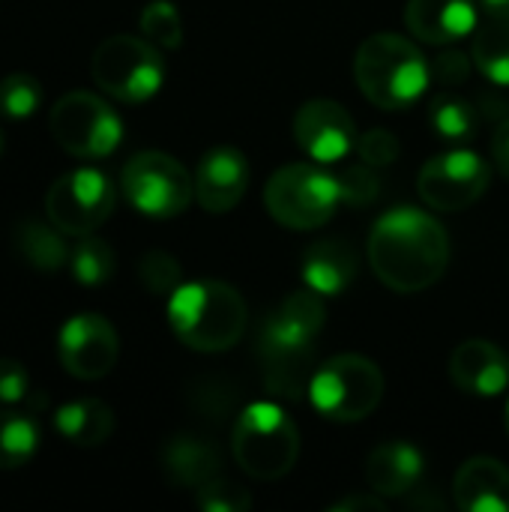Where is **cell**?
Returning a JSON list of instances; mask_svg holds the SVG:
<instances>
[{
	"mask_svg": "<svg viewBox=\"0 0 509 512\" xmlns=\"http://www.w3.org/2000/svg\"><path fill=\"white\" fill-rule=\"evenodd\" d=\"M480 6H483V12L489 18H504V21H509V0H480Z\"/></svg>",
	"mask_w": 509,
	"mask_h": 512,
	"instance_id": "cell-39",
	"label": "cell"
},
{
	"mask_svg": "<svg viewBox=\"0 0 509 512\" xmlns=\"http://www.w3.org/2000/svg\"><path fill=\"white\" fill-rule=\"evenodd\" d=\"M42 432L30 414L0 411V471L27 465L39 450Z\"/></svg>",
	"mask_w": 509,
	"mask_h": 512,
	"instance_id": "cell-27",
	"label": "cell"
},
{
	"mask_svg": "<svg viewBox=\"0 0 509 512\" xmlns=\"http://www.w3.org/2000/svg\"><path fill=\"white\" fill-rule=\"evenodd\" d=\"M384 396L381 369L363 354H339L321 363L309 381L312 408L333 423L366 420Z\"/></svg>",
	"mask_w": 509,
	"mask_h": 512,
	"instance_id": "cell-5",
	"label": "cell"
},
{
	"mask_svg": "<svg viewBox=\"0 0 509 512\" xmlns=\"http://www.w3.org/2000/svg\"><path fill=\"white\" fill-rule=\"evenodd\" d=\"M492 156H495L498 171L509 180V114L498 123V129L492 135Z\"/></svg>",
	"mask_w": 509,
	"mask_h": 512,
	"instance_id": "cell-37",
	"label": "cell"
},
{
	"mask_svg": "<svg viewBox=\"0 0 509 512\" xmlns=\"http://www.w3.org/2000/svg\"><path fill=\"white\" fill-rule=\"evenodd\" d=\"M342 204V189L336 174L315 165H285L264 186L267 213L291 231H312L333 219Z\"/></svg>",
	"mask_w": 509,
	"mask_h": 512,
	"instance_id": "cell-6",
	"label": "cell"
},
{
	"mask_svg": "<svg viewBox=\"0 0 509 512\" xmlns=\"http://www.w3.org/2000/svg\"><path fill=\"white\" fill-rule=\"evenodd\" d=\"M0 156H3V135H0Z\"/></svg>",
	"mask_w": 509,
	"mask_h": 512,
	"instance_id": "cell-41",
	"label": "cell"
},
{
	"mask_svg": "<svg viewBox=\"0 0 509 512\" xmlns=\"http://www.w3.org/2000/svg\"><path fill=\"white\" fill-rule=\"evenodd\" d=\"M426 474L423 453L408 441H387L366 459V480L381 498H405L420 486Z\"/></svg>",
	"mask_w": 509,
	"mask_h": 512,
	"instance_id": "cell-18",
	"label": "cell"
},
{
	"mask_svg": "<svg viewBox=\"0 0 509 512\" xmlns=\"http://www.w3.org/2000/svg\"><path fill=\"white\" fill-rule=\"evenodd\" d=\"M141 33L147 42H153L156 48H180L183 42V21L180 12L171 0H153L141 9Z\"/></svg>",
	"mask_w": 509,
	"mask_h": 512,
	"instance_id": "cell-29",
	"label": "cell"
},
{
	"mask_svg": "<svg viewBox=\"0 0 509 512\" xmlns=\"http://www.w3.org/2000/svg\"><path fill=\"white\" fill-rule=\"evenodd\" d=\"M42 102V87L27 72H12L0 81V114L6 120H27Z\"/></svg>",
	"mask_w": 509,
	"mask_h": 512,
	"instance_id": "cell-30",
	"label": "cell"
},
{
	"mask_svg": "<svg viewBox=\"0 0 509 512\" xmlns=\"http://www.w3.org/2000/svg\"><path fill=\"white\" fill-rule=\"evenodd\" d=\"M336 180H339V189H342V204H348V207H369L381 195L378 168H372L363 159L354 162V165H345L336 174Z\"/></svg>",
	"mask_w": 509,
	"mask_h": 512,
	"instance_id": "cell-31",
	"label": "cell"
},
{
	"mask_svg": "<svg viewBox=\"0 0 509 512\" xmlns=\"http://www.w3.org/2000/svg\"><path fill=\"white\" fill-rule=\"evenodd\" d=\"M48 126L54 141L78 159H105L123 141V123L117 111L87 90H72L57 99L48 114Z\"/></svg>",
	"mask_w": 509,
	"mask_h": 512,
	"instance_id": "cell-8",
	"label": "cell"
},
{
	"mask_svg": "<svg viewBox=\"0 0 509 512\" xmlns=\"http://www.w3.org/2000/svg\"><path fill=\"white\" fill-rule=\"evenodd\" d=\"M504 426H507V435H509V402H507V411H504Z\"/></svg>",
	"mask_w": 509,
	"mask_h": 512,
	"instance_id": "cell-40",
	"label": "cell"
},
{
	"mask_svg": "<svg viewBox=\"0 0 509 512\" xmlns=\"http://www.w3.org/2000/svg\"><path fill=\"white\" fill-rule=\"evenodd\" d=\"M93 81L117 102L141 105L153 99L165 81L159 48L138 36H108L90 60Z\"/></svg>",
	"mask_w": 509,
	"mask_h": 512,
	"instance_id": "cell-7",
	"label": "cell"
},
{
	"mask_svg": "<svg viewBox=\"0 0 509 512\" xmlns=\"http://www.w3.org/2000/svg\"><path fill=\"white\" fill-rule=\"evenodd\" d=\"M333 512H348V510H384V501L381 498H372V495H354V498H345V501H336Z\"/></svg>",
	"mask_w": 509,
	"mask_h": 512,
	"instance_id": "cell-38",
	"label": "cell"
},
{
	"mask_svg": "<svg viewBox=\"0 0 509 512\" xmlns=\"http://www.w3.org/2000/svg\"><path fill=\"white\" fill-rule=\"evenodd\" d=\"M294 138L318 165L342 162L360 141L354 117L333 99H309L294 114Z\"/></svg>",
	"mask_w": 509,
	"mask_h": 512,
	"instance_id": "cell-13",
	"label": "cell"
},
{
	"mask_svg": "<svg viewBox=\"0 0 509 512\" xmlns=\"http://www.w3.org/2000/svg\"><path fill=\"white\" fill-rule=\"evenodd\" d=\"M489 183L492 168L483 156H477L474 150H447L432 156L420 168L417 192L429 207L441 213H459L477 204Z\"/></svg>",
	"mask_w": 509,
	"mask_h": 512,
	"instance_id": "cell-11",
	"label": "cell"
},
{
	"mask_svg": "<svg viewBox=\"0 0 509 512\" xmlns=\"http://www.w3.org/2000/svg\"><path fill=\"white\" fill-rule=\"evenodd\" d=\"M369 264L387 288L417 294L447 273L450 237L435 216L417 207H396L369 234Z\"/></svg>",
	"mask_w": 509,
	"mask_h": 512,
	"instance_id": "cell-1",
	"label": "cell"
},
{
	"mask_svg": "<svg viewBox=\"0 0 509 512\" xmlns=\"http://www.w3.org/2000/svg\"><path fill=\"white\" fill-rule=\"evenodd\" d=\"M249 189V162L237 147H213L195 171V198L207 213L234 210Z\"/></svg>",
	"mask_w": 509,
	"mask_h": 512,
	"instance_id": "cell-14",
	"label": "cell"
},
{
	"mask_svg": "<svg viewBox=\"0 0 509 512\" xmlns=\"http://www.w3.org/2000/svg\"><path fill=\"white\" fill-rule=\"evenodd\" d=\"M114 210V186L96 168H78L57 177L45 195L48 222L69 237H87Z\"/></svg>",
	"mask_w": 509,
	"mask_h": 512,
	"instance_id": "cell-10",
	"label": "cell"
},
{
	"mask_svg": "<svg viewBox=\"0 0 509 512\" xmlns=\"http://www.w3.org/2000/svg\"><path fill=\"white\" fill-rule=\"evenodd\" d=\"M30 396V378L27 369L15 360L0 357V402L3 405H18L27 402Z\"/></svg>",
	"mask_w": 509,
	"mask_h": 512,
	"instance_id": "cell-35",
	"label": "cell"
},
{
	"mask_svg": "<svg viewBox=\"0 0 509 512\" xmlns=\"http://www.w3.org/2000/svg\"><path fill=\"white\" fill-rule=\"evenodd\" d=\"M429 69H432V81H438L444 87H453V84L468 81V75H471V57L462 54V51L447 48L444 54L435 57V63Z\"/></svg>",
	"mask_w": 509,
	"mask_h": 512,
	"instance_id": "cell-36",
	"label": "cell"
},
{
	"mask_svg": "<svg viewBox=\"0 0 509 512\" xmlns=\"http://www.w3.org/2000/svg\"><path fill=\"white\" fill-rule=\"evenodd\" d=\"M357 150H360V159L369 162L372 168H387L399 159V138L393 132L375 126L366 135H360Z\"/></svg>",
	"mask_w": 509,
	"mask_h": 512,
	"instance_id": "cell-34",
	"label": "cell"
},
{
	"mask_svg": "<svg viewBox=\"0 0 509 512\" xmlns=\"http://www.w3.org/2000/svg\"><path fill=\"white\" fill-rule=\"evenodd\" d=\"M141 282L147 291L153 294H174L180 288V264L162 252V249H153L141 258Z\"/></svg>",
	"mask_w": 509,
	"mask_h": 512,
	"instance_id": "cell-32",
	"label": "cell"
},
{
	"mask_svg": "<svg viewBox=\"0 0 509 512\" xmlns=\"http://www.w3.org/2000/svg\"><path fill=\"white\" fill-rule=\"evenodd\" d=\"M231 450L252 480H282L297 465L300 432L276 402H252L234 423Z\"/></svg>",
	"mask_w": 509,
	"mask_h": 512,
	"instance_id": "cell-4",
	"label": "cell"
},
{
	"mask_svg": "<svg viewBox=\"0 0 509 512\" xmlns=\"http://www.w3.org/2000/svg\"><path fill=\"white\" fill-rule=\"evenodd\" d=\"M405 27L429 45H453L477 30L474 0H408Z\"/></svg>",
	"mask_w": 509,
	"mask_h": 512,
	"instance_id": "cell-17",
	"label": "cell"
},
{
	"mask_svg": "<svg viewBox=\"0 0 509 512\" xmlns=\"http://www.w3.org/2000/svg\"><path fill=\"white\" fill-rule=\"evenodd\" d=\"M261 366H264V384L279 399H303L309 393L312 369V348H291V345H258Z\"/></svg>",
	"mask_w": 509,
	"mask_h": 512,
	"instance_id": "cell-22",
	"label": "cell"
},
{
	"mask_svg": "<svg viewBox=\"0 0 509 512\" xmlns=\"http://www.w3.org/2000/svg\"><path fill=\"white\" fill-rule=\"evenodd\" d=\"M354 78L372 105L402 111L426 93L432 69L411 39L399 33H375L357 48Z\"/></svg>",
	"mask_w": 509,
	"mask_h": 512,
	"instance_id": "cell-3",
	"label": "cell"
},
{
	"mask_svg": "<svg viewBox=\"0 0 509 512\" xmlns=\"http://www.w3.org/2000/svg\"><path fill=\"white\" fill-rule=\"evenodd\" d=\"M429 123L447 141H471L483 123V111L459 93H438L429 105Z\"/></svg>",
	"mask_w": 509,
	"mask_h": 512,
	"instance_id": "cell-26",
	"label": "cell"
},
{
	"mask_svg": "<svg viewBox=\"0 0 509 512\" xmlns=\"http://www.w3.org/2000/svg\"><path fill=\"white\" fill-rule=\"evenodd\" d=\"M219 453L213 444L192 438V435H177L162 447V468L171 483L186 486V489H201L213 477H219Z\"/></svg>",
	"mask_w": 509,
	"mask_h": 512,
	"instance_id": "cell-21",
	"label": "cell"
},
{
	"mask_svg": "<svg viewBox=\"0 0 509 512\" xmlns=\"http://www.w3.org/2000/svg\"><path fill=\"white\" fill-rule=\"evenodd\" d=\"M450 378L468 396H501L509 387V357L489 339H468L450 357Z\"/></svg>",
	"mask_w": 509,
	"mask_h": 512,
	"instance_id": "cell-16",
	"label": "cell"
},
{
	"mask_svg": "<svg viewBox=\"0 0 509 512\" xmlns=\"http://www.w3.org/2000/svg\"><path fill=\"white\" fill-rule=\"evenodd\" d=\"M120 186H123L126 201L138 213L153 216V219L180 216L192 204V195H195V180L189 177L183 162H177L174 156L162 150L135 153L123 165Z\"/></svg>",
	"mask_w": 509,
	"mask_h": 512,
	"instance_id": "cell-9",
	"label": "cell"
},
{
	"mask_svg": "<svg viewBox=\"0 0 509 512\" xmlns=\"http://www.w3.org/2000/svg\"><path fill=\"white\" fill-rule=\"evenodd\" d=\"M57 354L63 369L78 381L105 378L120 354L117 330L93 312L72 315L57 333Z\"/></svg>",
	"mask_w": 509,
	"mask_h": 512,
	"instance_id": "cell-12",
	"label": "cell"
},
{
	"mask_svg": "<svg viewBox=\"0 0 509 512\" xmlns=\"http://www.w3.org/2000/svg\"><path fill=\"white\" fill-rule=\"evenodd\" d=\"M15 249L33 270H42V273H57L72 255V249L63 240V231L54 222L42 225L36 219H27L18 225Z\"/></svg>",
	"mask_w": 509,
	"mask_h": 512,
	"instance_id": "cell-24",
	"label": "cell"
},
{
	"mask_svg": "<svg viewBox=\"0 0 509 512\" xmlns=\"http://www.w3.org/2000/svg\"><path fill=\"white\" fill-rule=\"evenodd\" d=\"M54 429L75 447H99L114 432V411L99 399L66 402L54 411Z\"/></svg>",
	"mask_w": 509,
	"mask_h": 512,
	"instance_id": "cell-23",
	"label": "cell"
},
{
	"mask_svg": "<svg viewBox=\"0 0 509 512\" xmlns=\"http://www.w3.org/2000/svg\"><path fill=\"white\" fill-rule=\"evenodd\" d=\"M195 501L204 512H243L252 507V498L240 486H234L222 477H213L210 483H204L198 489Z\"/></svg>",
	"mask_w": 509,
	"mask_h": 512,
	"instance_id": "cell-33",
	"label": "cell"
},
{
	"mask_svg": "<svg viewBox=\"0 0 509 512\" xmlns=\"http://www.w3.org/2000/svg\"><path fill=\"white\" fill-rule=\"evenodd\" d=\"M453 498L465 512H509V468L492 456L468 459L456 471Z\"/></svg>",
	"mask_w": 509,
	"mask_h": 512,
	"instance_id": "cell-19",
	"label": "cell"
},
{
	"mask_svg": "<svg viewBox=\"0 0 509 512\" xmlns=\"http://www.w3.org/2000/svg\"><path fill=\"white\" fill-rule=\"evenodd\" d=\"M471 57L489 81L509 87V21L489 18L486 24H477Z\"/></svg>",
	"mask_w": 509,
	"mask_h": 512,
	"instance_id": "cell-25",
	"label": "cell"
},
{
	"mask_svg": "<svg viewBox=\"0 0 509 512\" xmlns=\"http://www.w3.org/2000/svg\"><path fill=\"white\" fill-rule=\"evenodd\" d=\"M69 267H72L75 282H81L87 288H96V285H105L114 276V252H111V246L105 240H96V237L87 234L72 249Z\"/></svg>",
	"mask_w": 509,
	"mask_h": 512,
	"instance_id": "cell-28",
	"label": "cell"
},
{
	"mask_svg": "<svg viewBox=\"0 0 509 512\" xmlns=\"http://www.w3.org/2000/svg\"><path fill=\"white\" fill-rule=\"evenodd\" d=\"M168 324L186 348L219 354L240 342L246 330V300L228 282H186L168 300Z\"/></svg>",
	"mask_w": 509,
	"mask_h": 512,
	"instance_id": "cell-2",
	"label": "cell"
},
{
	"mask_svg": "<svg viewBox=\"0 0 509 512\" xmlns=\"http://www.w3.org/2000/svg\"><path fill=\"white\" fill-rule=\"evenodd\" d=\"M327 309L321 294L312 288L288 294L261 324L258 345H291V348H315L312 342L324 330Z\"/></svg>",
	"mask_w": 509,
	"mask_h": 512,
	"instance_id": "cell-15",
	"label": "cell"
},
{
	"mask_svg": "<svg viewBox=\"0 0 509 512\" xmlns=\"http://www.w3.org/2000/svg\"><path fill=\"white\" fill-rule=\"evenodd\" d=\"M357 276V252L345 240H321L303 255V282L321 297L342 294Z\"/></svg>",
	"mask_w": 509,
	"mask_h": 512,
	"instance_id": "cell-20",
	"label": "cell"
}]
</instances>
